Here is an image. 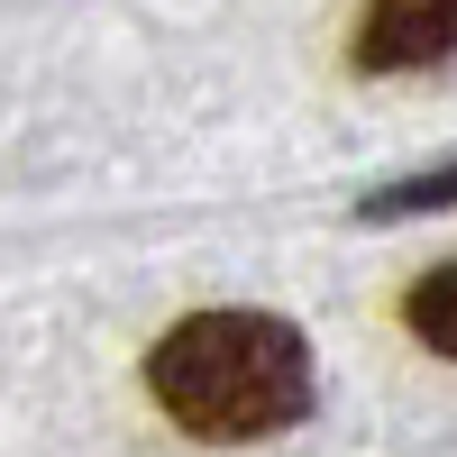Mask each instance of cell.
<instances>
[{"label":"cell","instance_id":"1","mask_svg":"<svg viewBox=\"0 0 457 457\" xmlns=\"http://www.w3.org/2000/svg\"><path fill=\"white\" fill-rule=\"evenodd\" d=\"M146 385L193 439H265L312 411V338L275 312H193L156 338Z\"/></svg>","mask_w":457,"mask_h":457},{"label":"cell","instance_id":"2","mask_svg":"<svg viewBox=\"0 0 457 457\" xmlns=\"http://www.w3.org/2000/svg\"><path fill=\"white\" fill-rule=\"evenodd\" d=\"M448 55H457V0H366V28H357L366 73H411Z\"/></svg>","mask_w":457,"mask_h":457},{"label":"cell","instance_id":"3","mask_svg":"<svg viewBox=\"0 0 457 457\" xmlns=\"http://www.w3.org/2000/svg\"><path fill=\"white\" fill-rule=\"evenodd\" d=\"M411 338L439 357H457V265H439V275L411 284Z\"/></svg>","mask_w":457,"mask_h":457},{"label":"cell","instance_id":"4","mask_svg":"<svg viewBox=\"0 0 457 457\" xmlns=\"http://www.w3.org/2000/svg\"><path fill=\"white\" fill-rule=\"evenodd\" d=\"M457 202V165H439V174H411V183H394V193H375L366 202V220H403V211H448Z\"/></svg>","mask_w":457,"mask_h":457}]
</instances>
